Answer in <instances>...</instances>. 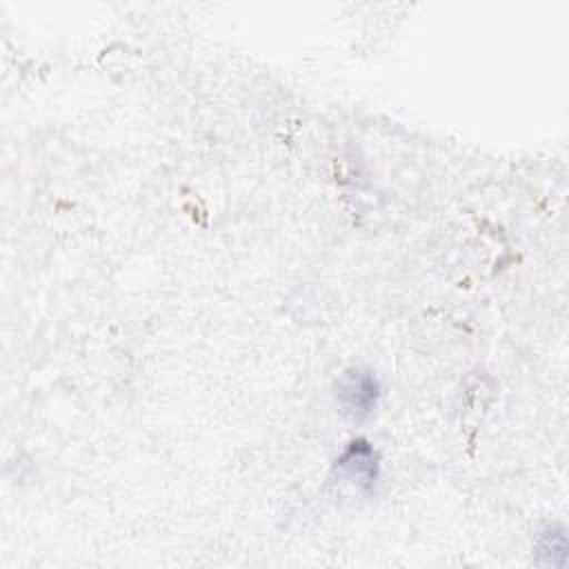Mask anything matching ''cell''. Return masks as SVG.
Here are the masks:
<instances>
[{"instance_id": "obj_1", "label": "cell", "mask_w": 569, "mask_h": 569, "mask_svg": "<svg viewBox=\"0 0 569 569\" xmlns=\"http://www.w3.org/2000/svg\"><path fill=\"white\" fill-rule=\"evenodd\" d=\"M333 398L338 411L347 420L362 422L378 409L382 398V385L371 369L351 367L338 376L333 385Z\"/></svg>"}, {"instance_id": "obj_2", "label": "cell", "mask_w": 569, "mask_h": 569, "mask_svg": "<svg viewBox=\"0 0 569 569\" xmlns=\"http://www.w3.org/2000/svg\"><path fill=\"white\" fill-rule=\"evenodd\" d=\"M333 467L340 480L351 482L362 493H371L380 482V456L365 438L351 440Z\"/></svg>"}, {"instance_id": "obj_3", "label": "cell", "mask_w": 569, "mask_h": 569, "mask_svg": "<svg viewBox=\"0 0 569 569\" xmlns=\"http://www.w3.org/2000/svg\"><path fill=\"white\" fill-rule=\"evenodd\" d=\"M536 560L540 565H551V567H565L567 562V533L558 525H547L545 529L538 531L536 542H533Z\"/></svg>"}]
</instances>
